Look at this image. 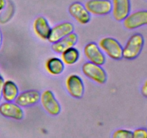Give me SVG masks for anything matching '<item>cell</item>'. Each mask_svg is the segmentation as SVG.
Masks as SVG:
<instances>
[{
  "instance_id": "6da1fadb",
  "label": "cell",
  "mask_w": 147,
  "mask_h": 138,
  "mask_svg": "<svg viewBox=\"0 0 147 138\" xmlns=\"http://www.w3.org/2000/svg\"><path fill=\"white\" fill-rule=\"evenodd\" d=\"M144 45V37L140 33L132 34L123 47L122 57L126 60L136 59L140 55Z\"/></svg>"
},
{
  "instance_id": "603a6c76",
  "label": "cell",
  "mask_w": 147,
  "mask_h": 138,
  "mask_svg": "<svg viewBox=\"0 0 147 138\" xmlns=\"http://www.w3.org/2000/svg\"><path fill=\"white\" fill-rule=\"evenodd\" d=\"M7 6V1L6 0H0V12L2 11Z\"/></svg>"
},
{
  "instance_id": "7c38bea8",
  "label": "cell",
  "mask_w": 147,
  "mask_h": 138,
  "mask_svg": "<svg viewBox=\"0 0 147 138\" xmlns=\"http://www.w3.org/2000/svg\"><path fill=\"white\" fill-rule=\"evenodd\" d=\"M68 12L70 15L80 24H86L90 21L91 16L86 7L78 1L73 2L70 5Z\"/></svg>"
},
{
  "instance_id": "2e32d148",
  "label": "cell",
  "mask_w": 147,
  "mask_h": 138,
  "mask_svg": "<svg viewBox=\"0 0 147 138\" xmlns=\"http://www.w3.org/2000/svg\"><path fill=\"white\" fill-rule=\"evenodd\" d=\"M20 91L17 85L13 80H7L4 81L1 91V97L5 101H14L18 96Z\"/></svg>"
},
{
  "instance_id": "e0dca14e",
  "label": "cell",
  "mask_w": 147,
  "mask_h": 138,
  "mask_svg": "<svg viewBox=\"0 0 147 138\" xmlns=\"http://www.w3.org/2000/svg\"><path fill=\"white\" fill-rule=\"evenodd\" d=\"M45 68L47 73L53 76L61 74L65 69V64L62 60L57 57H52L47 59L45 63Z\"/></svg>"
},
{
  "instance_id": "4fadbf2b",
  "label": "cell",
  "mask_w": 147,
  "mask_h": 138,
  "mask_svg": "<svg viewBox=\"0 0 147 138\" xmlns=\"http://www.w3.org/2000/svg\"><path fill=\"white\" fill-rule=\"evenodd\" d=\"M40 95L41 93L37 90L24 91L19 93L14 101L22 108L34 106L40 101Z\"/></svg>"
},
{
  "instance_id": "3957f363",
  "label": "cell",
  "mask_w": 147,
  "mask_h": 138,
  "mask_svg": "<svg viewBox=\"0 0 147 138\" xmlns=\"http://www.w3.org/2000/svg\"><path fill=\"white\" fill-rule=\"evenodd\" d=\"M82 72L88 78L98 84H103L107 80V73L102 66L88 61L82 66Z\"/></svg>"
},
{
  "instance_id": "5b68a950",
  "label": "cell",
  "mask_w": 147,
  "mask_h": 138,
  "mask_svg": "<svg viewBox=\"0 0 147 138\" xmlns=\"http://www.w3.org/2000/svg\"><path fill=\"white\" fill-rule=\"evenodd\" d=\"M65 87L72 97L80 99L85 91V86L81 78L77 74H70L65 80Z\"/></svg>"
},
{
  "instance_id": "277c9868",
  "label": "cell",
  "mask_w": 147,
  "mask_h": 138,
  "mask_svg": "<svg viewBox=\"0 0 147 138\" xmlns=\"http://www.w3.org/2000/svg\"><path fill=\"white\" fill-rule=\"evenodd\" d=\"M40 101L43 109L52 116H57L61 112V106L52 91H44L40 95Z\"/></svg>"
},
{
  "instance_id": "ba28073f",
  "label": "cell",
  "mask_w": 147,
  "mask_h": 138,
  "mask_svg": "<svg viewBox=\"0 0 147 138\" xmlns=\"http://www.w3.org/2000/svg\"><path fill=\"white\" fill-rule=\"evenodd\" d=\"M85 7L90 14L103 16L111 12L112 4L110 0H88Z\"/></svg>"
},
{
  "instance_id": "44dd1931",
  "label": "cell",
  "mask_w": 147,
  "mask_h": 138,
  "mask_svg": "<svg viewBox=\"0 0 147 138\" xmlns=\"http://www.w3.org/2000/svg\"><path fill=\"white\" fill-rule=\"evenodd\" d=\"M141 91H142V93L143 94V96H144V97H146L147 96V83H146V81H145L143 86H142Z\"/></svg>"
},
{
  "instance_id": "30bf717a",
  "label": "cell",
  "mask_w": 147,
  "mask_h": 138,
  "mask_svg": "<svg viewBox=\"0 0 147 138\" xmlns=\"http://www.w3.org/2000/svg\"><path fill=\"white\" fill-rule=\"evenodd\" d=\"M0 114L9 119L21 120L24 117L22 108L14 101H4L0 104Z\"/></svg>"
},
{
  "instance_id": "7402d4cb",
  "label": "cell",
  "mask_w": 147,
  "mask_h": 138,
  "mask_svg": "<svg viewBox=\"0 0 147 138\" xmlns=\"http://www.w3.org/2000/svg\"><path fill=\"white\" fill-rule=\"evenodd\" d=\"M4 78H3L2 76L0 75V101H1V91H2V86H3V83H4Z\"/></svg>"
},
{
  "instance_id": "ac0fdd59",
  "label": "cell",
  "mask_w": 147,
  "mask_h": 138,
  "mask_svg": "<svg viewBox=\"0 0 147 138\" xmlns=\"http://www.w3.org/2000/svg\"><path fill=\"white\" fill-rule=\"evenodd\" d=\"M61 54V60L65 65L72 66L78 61L80 58V52L76 47H73L64 50Z\"/></svg>"
},
{
  "instance_id": "52a82bcc",
  "label": "cell",
  "mask_w": 147,
  "mask_h": 138,
  "mask_svg": "<svg viewBox=\"0 0 147 138\" xmlns=\"http://www.w3.org/2000/svg\"><path fill=\"white\" fill-rule=\"evenodd\" d=\"M83 51L88 62L99 66H103L106 63V55L97 43L93 42L88 43L84 47Z\"/></svg>"
},
{
  "instance_id": "ffe728a7",
  "label": "cell",
  "mask_w": 147,
  "mask_h": 138,
  "mask_svg": "<svg viewBox=\"0 0 147 138\" xmlns=\"http://www.w3.org/2000/svg\"><path fill=\"white\" fill-rule=\"evenodd\" d=\"M133 138H147V131L144 128H138L132 132Z\"/></svg>"
},
{
  "instance_id": "8fae6325",
  "label": "cell",
  "mask_w": 147,
  "mask_h": 138,
  "mask_svg": "<svg viewBox=\"0 0 147 138\" xmlns=\"http://www.w3.org/2000/svg\"><path fill=\"white\" fill-rule=\"evenodd\" d=\"M111 4L112 14L116 21L122 22L130 14V0H113Z\"/></svg>"
},
{
  "instance_id": "d6986e66",
  "label": "cell",
  "mask_w": 147,
  "mask_h": 138,
  "mask_svg": "<svg viewBox=\"0 0 147 138\" xmlns=\"http://www.w3.org/2000/svg\"><path fill=\"white\" fill-rule=\"evenodd\" d=\"M112 138H133V133L129 129H119L113 132Z\"/></svg>"
},
{
  "instance_id": "5bb4252c",
  "label": "cell",
  "mask_w": 147,
  "mask_h": 138,
  "mask_svg": "<svg viewBox=\"0 0 147 138\" xmlns=\"http://www.w3.org/2000/svg\"><path fill=\"white\" fill-rule=\"evenodd\" d=\"M78 41V37L77 34H76L75 32H72L56 43H53L52 49L56 53L60 54L64 50L74 47L77 44Z\"/></svg>"
},
{
  "instance_id": "9a60e30c",
  "label": "cell",
  "mask_w": 147,
  "mask_h": 138,
  "mask_svg": "<svg viewBox=\"0 0 147 138\" xmlns=\"http://www.w3.org/2000/svg\"><path fill=\"white\" fill-rule=\"evenodd\" d=\"M33 30L36 35L41 40H47L50 35L51 27L47 19L44 17H37L33 22Z\"/></svg>"
},
{
  "instance_id": "9c48e42d",
  "label": "cell",
  "mask_w": 147,
  "mask_h": 138,
  "mask_svg": "<svg viewBox=\"0 0 147 138\" xmlns=\"http://www.w3.org/2000/svg\"><path fill=\"white\" fill-rule=\"evenodd\" d=\"M74 31V25L69 22L59 23L53 27H51L50 35L47 40L50 43H54L66 37Z\"/></svg>"
},
{
  "instance_id": "8992f818",
  "label": "cell",
  "mask_w": 147,
  "mask_h": 138,
  "mask_svg": "<svg viewBox=\"0 0 147 138\" xmlns=\"http://www.w3.org/2000/svg\"><path fill=\"white\" fill-rule=\"evenodd\" d=\"M147 24V11L139 10L130 13L123 20V24L127 30H133L142 27Z\"/></svg>"
},
{
  "instance_id": "7a4b0ae2",
  "label": "cell",
  "mask_w": 147,
  "mask_h": 138,
  "mask_svg": "<svg viewBox=\"0 0 147 138\" xmlns=\"http://www.w3.org/2000/svg\"><path fill=\"white\" fill-rule=\"evenodd\" d=\"M98 45L103 53L113 60L122 58L123 46L116 39L110 37H103L99 40Z\"/></svg>"
},
{
  "instance_id": "cb8c5ba5",
  "label": "cell",
  "mask_w": 147,
  "mask_h": 138,
  "mask_svg": "<svg viewBox=\"0 0 147 138\" xmlns=\"http://www.w3.org/2000/svg\"><path fill=\"white\" fill-rule=\"evenodd\" d=\"M1 45H2V33H1V30H0V49H1Z\"/></svg>"
}]
</instances>
